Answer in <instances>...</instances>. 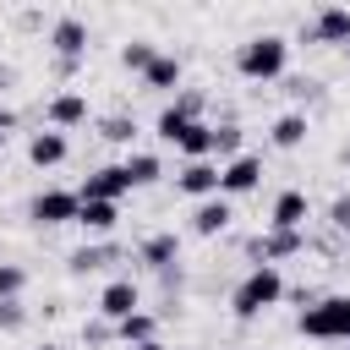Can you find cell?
Segmentation results:
<instances>
[{"label": "cell", "mask_w": 350, "mask_h": 350, "mask_svg": "<svg viewBox=\"0 0 350 350\" xmlns=\"http://www.w3.org/2000/svg\"><path fill=\"white\" fill-rule=\"evenodd\" d=\"M279 301H284V279H279V268H268V262H257V268L235 284V295H230L235 317H257V312H268V306H279Z\"/></svg>", "instance_id": "cell-1"}, {"label": "cell", "mask_w": 350, "mask_h": 350, "mask_svg": "<svg viewBox=\"0 0 350 350\" xmlns=\"http://www.w3.org/2000/svg\"><path fill=\"white\" fill-rule=\"evenodd\" d=\"M284 55H290V44H284L279 33H257V38H246V44H241L235 66H241V77L268 82V77H279V71H284Z\"/></svg>", "instance_id": "cell-2"}, {"label": "cell", "mask_w": 350, "mask_h": 350, "mask_svg": "<svg viewBox=\"0 0 350 350\" xmlns=\"http://www.w3.org/2000/svg\"><path fill=\"white\" fill-rule=\"evenodd\" d=\"M301 334L306 339H345L350 345V295H328L312 312H301Z\"/></svg>", "instance_id": "cell-3"}, {"label": "cell", "mask_w": 350, "mask_h": 350, "mask_svg": "<svg viewBox=\"0 0 350 350\" xmlns=\"http://www.w3.org/2000/svg\"><path fill=\"white\" fill-rule=\"evenodd\" d=\"M131 191V175H126V164H104V170H93L88 180H82V202H115V197H126Z\"/></svg>", "instance_id": "cell-4"}, {"label": "cell", "mask_w": 350, "mask_h": 350, "mask_svg": "<svg viewBox=\"0 0 350 350\" xmlns=\"http://www.w3.org/2000/svg\"><path fill=\"white\" fill-rule=\"evenodd\" d=\"M257 180H262V159H257V153H235V159L219 170V191H230V197L257 191Z\"/></svg>", "instance_id": "cell-5"}, {"label": "cell", "mask_w": 350, "mask_h": 350, "mask_svg": "<svg viewBox=\"0 0 350 350\" xmlns=\"http://www.w3.org/2000/svg\"><path fill=\"white\" fill-rule=\"evenodd\" d=\"M77 208H82L77 191H38L27 213H33L38 224H77Z\"/></svg>", "instance_id": "cell-6"}, {"label": "cell", "mask_w": 350, "mask_h": 350, "mask_svg": "<svg viewBox=\"0 0 350 350\" xmlns=\"http://www.w3.org/2000/svg\"><path fill=\"white\" fill-rule=\"evenodd\" d=\"M49 44H55L60 66H77V60H82V49H88V27H82L77 16H60V22L49 27Z\"/></svg>", "instance_id": "cell-7"}, {"label": "cell", "mask_w": 350, "mask_h": 350, "mask_svg": "<svg viewBox=\"0 0 350 350\" xmlns=\"http://www.w3.org/2000/svg\"><path fill=\"white\" fill-rule=\"evenodd\" d=\"M197 109H202V93H180L170 109H159V137L164 142H180V131L197 120Z\"/></svg>", "instance_id": "cell-8"}, {"label": "cell", "mask_w": 350, "mask_h": 350, "mask_svg": "<svg viewBox=\"0 0 350 350\" xmlns=\"http://www.w3.org/2000/svg\"><path fill=\"white\" fill-rule=\"evenodd\" d=\"M175 191H186V197H213V191H219V164L191 159V164L175 175Z\"/></svg>", "instance_id": "cell-9"}, {"label": "cell", "mask_w": 350, "mask_h": 350, "mask_svg": "<svg viewBox=\"0 0 350 350\" xmlns=\"http://www.w3.org/2000/svg\"><path fill=\"white\" fill-rule=\"evenodd\" d=\"M306 38H317V44H345V38H350V11H345V5H323V11L312 16Z\"/></svg>", "instance_id": "cell-10"}, {"label": "cell", "mask_w": 350, "mask_h": 350, "mask_svg": "<svg viewBox=\"0 0 350 350\" xmlns=\"http://www.w3.org/2000/svg\"><path fill=\"white\" fill-rule=\"evenodd\" d=\"M137 306H142V295H137V284H131V279H115V284H104V295H98V312H104V317H115V323H120V317H131Z\"/></svg>", "instance_id": "cell-11"}, {"label": "cell", "mask_w": 350, "mask_h": 350, "mask_svg": "<svg viewBox=\"0 0 350 350\" xmlns=\"http://www.w3.org/2000/svg\"><path fill=\"white\" fill-rule=\"evenodd\" d=\"M295 252H306V235H301V230H268V235L257 241V257H262L268 268H273L279 257H295Z\"/></svg>", "instance_id": "cell-12"}, {"label": "cell", "mask_w": 350, "mask_h": 350, "mask_svg": "<svg viewBox=\"0 0 350 350\" xmlns=\"http://www.w3.org/2000/svg\"><path fill=\"white\" fill-rule=\"evenodd\" d=\"M44 115H49V131H60V126H82V120H88V98H82V93H55Z\"/></svg>", "instance_id": "cell-13"}, {"label": "cell", "mask_w": 350, "mask_h": 350, "mask_svg": "<svg viewBox=\"0 0 350 350\" xmlns=\"http://www.w3.org/2000/svg\"><path fill=\"white\" fill-rule=\"evenodd\" d=\"M268 224H273V230H301V224H306V191H279Z\"/></svg>", "instance_id": "cell-14"}, {"label": "cell", "mask_w": 350, "mask_h": 350, "mask_svg": "<svg viewBox=\"0 0 350 350\" xmlns=\"http://www.w3.org/2000/svg\"><path fill=\"white\" fill-rule=\"evenodd\" d=\"M27 159H33L38 170L60 164V159H66V137H60V131H33V142H27Z\"/></svg>", "instance_id": "cell-15"}, {"label": "cell", "mask_w": 350, "mask_h": 350, "mask_svg": "<svg viewBox=\"0 0 350 350\" xmlns=\"http://www.w3.org/2000/svg\"><path fill=\"white\" fill-rule=\"evenodd\" d=\"M224 224H230V202H224V197L197 202V213H191V230H197V235H219Z\"/></svg>", "instance_id": "cell-16"}, {"label": "cell", "mask_w": 350, "mask_h": 350, "mask_svg": "<svg viewBox=\"0 0 350 350\" xmlns=\"http://www.w3.org/2000/svg\"><path fill=\"white\" fill-rule=\"evenodd\" d=\"M137 257H142V262H148V268H159V273H164V268H170V262H175V257H180V241H175V235H148V241H142V252H137Z\"/></svg>", "instance_id": "cell-17"}, {"label": "cell", "mask_w": 350, "mask_h": 350, "mask_svg": "<svg viewBox=\"0 0 350 350\" xmlns=\"http://www.w3.org/2000/svg\"><path fill=\"white\" fill-rule=\"evenodd\" d=\"M142 82H148L153 93H170V88H180V60H170V55H153V66L142 71Z\"/></svg>", "instance_id": "cell-18"}, {"label": "cell", "mask_w": 350, "mask_h": 350, "mask_svg": "<svg viewBox=\"0 0 350 350\" xmlns=\"http://www.w3.org/2000/svg\"><path fill=\"white\" fill-rule=\"evenodd\" d=\"M77 224H82L88 235H109V230H115V202H82V208H77Z\"/></svg>", "instance_id": "cell-19"}, {"label": "cell", "mask_w": 350, "mask_h": 350, "mask_svg": "<svg viewBox=\"0 0 350 350\" xmlns=\"http://www.w3.org/2000/svg\"><path fill=\"white\" fill-rule=\"evenodd\" d=\"M186 159H208L213 153V126H202V120H191L186 131H180V142H175Z\"/></svg>", "instance_id": "cell-20"}, {"label": "cell", "mask_w": 350, "mask_h": 350, "mask_svg": "<svg viewBox=\"0 0 350 350\" xmlns=\"http://www.w3.org/2000/svg\"><path fill=\"white\" fill-rule=\"evenodd\" d=\"M273 142H279V148H301V142H306V115H295V109L279 115V120H273Z\"/></svg>", "instance_id": "cell-21"}, {"label": "cell", "mask_w": 350, "mask_h": 350, "mask_svg": "<svg viewBox=\"0 0 350 350\" xmlns=\"http://www.w3.org/2000/svg\"><path fill=\"white\" fill-rule=\"evenodd\" d=\"M126 175H131V186H153L164 175V164H159V153H131L126 159Z\"/></svg>", "instance_id": "cell-22"}, {"label": "cell", "mask_w": 350, "mask_h": 350, "mask_svg": "<svg viewBox=\"0 0 350 350\" xmlns=\"http://www.w3.org/2000/svg\"><path fill=\"white\" fill-rule=\"evenodd\" d=\"M115 339H126V345H148V339H153V317H148V312L120 317V323H115Z\"/></svg>", "instance_id": "cell-23"}, {"label": "cell", "mask_w": 350, "mask_h": 350, "mask_svg": "<svg viewBox=\"0 0 350 350\" xmlns=\"http://www.w3.org/2000/svg\"><path fill=\"white\" fill-rule=\"evenodd\" d=\"M115 252L109 246H82V252H71V273H93V268H104Z\"/></svg>", "instance_id": "cell-24"}, {"label": "cell", "mask_w": 350, "mask_h": 350, "mask_svg": "<svg viewBox=\"0 0 350 350\" xmlns=\"http://www.w3.org/2000/svg\"><path fill=\"white\" fill-rule=\"evenodd\" d=\"M120 60H126L131 71H148V66H153V44H148V38H131V44L120 49Z\"/></svg>", "instance_id": "cell-25"}, {"label": "cell", "mask_w": 350, "mask_h": 350, "mask_svg": "<svg viewBox=\"0 0 350 350\" xmlns=\"http://www.w3.org/2000/svg\"><path fill=\"white\" fill-rule=\"evenodd\" d=\"M213 153H241V126H213Z\"/></svg>", "instance_id": "cell-26"}, {"label": "cell", "mask_w": 350, "mask_h": 350, "mask_svg": "<svg viewBox=\"0 0 350 350\" xmlns=\"http://www.w3.org/2000/svg\"><path fill=\"white\" fill-rule=\"evenodd\" d=\"M27 284V273L22 268H11V262H0V301H16V290Z\"/></svg>", "instance_id": "cell-27"}, {"label": "cell", "mask_w": 350, "mask_h": 350, "mask_svg": "<svg viewBox=\"0 0 350 350\" xmlns=\"http://www.w3.org/2000/svg\"><path fill=\"white\" fill-rule=\"evenodd\" d=\"M131 137H137V120H126V115L104 120V142H131Z\"/></svg>", "instance_id": "cell-28"}, {"label": "cell", "mask_w": 350, "mask_h": 350, "mask_svg": "<svg viewBox=\"0 0 350 350\" xmlns=\"http://www.w3.org/2000/svg\"><path fill=\"white\" fill-rule=\"evenodd\" d=\"M22 323V306L16 301H0V328H16Z\"/></svg>", "instance_id": "cell-29"}, {"label": "cell", "mask_w": 350, "mask_h": 350, "mask_svg": "<svg viewBox=\"0 0 350 350\" xmlns=\"http://www.w3.org/2000/svg\"><path fill=\"white\" fill-rule=\"evenodd\" d=\"M82 339H88V345H109V328H104V323H93V328H82Z\"/></svg>", "instance_id": "cell-30"}, {"label": "cell", "mask_w": 350, "mask_h": 350, "mask_svg": "<svg viewBox=\"0 0 350 350\" xmlns=\"http://www.w3.org/2000/svg\"><path fill=\"white\" fill-rule=\"evenodd\" d=\"M334 224H339V230H350V197H339V202H334Z\"/></svg>", "instance_id": "cell-31"}, {"label": "cell", "mask_w": 350, "mask_h": 350, "mask_svg": "<svg viewBox=\"0 0 350 350\" xmlns=\"http://www.w3.org/2000/svg\"><path fill=\"white\" fill-rule=\"evenodd\" d=\"M11 126H16V115H11V109H0V142L11 137Z\"/></svg>", "instance_id": "cell-32"}, {"label": "cell", "mask_w": 350, "mask_h": 350, "mask_svg": "<svg viewBox=\"0 0 350 350\" xmlns=\"http://www.w3.org/2000/svg\"><path fill=\"white\" fill-rule=\"evenodd\" d=\"M137 350H170V345H159V339H148V345H137Z\"/></svg>", "instance_id": "cell-33"}, {"label": "cell", "mask_w": 350, "mask_h": 350, "mask_svg": "<svg viewBox=\"0 0 350 350\" xmlns=\"http://www.w3.org/2000/svg\"><path fill=\"white\" fill-rule=\"evenodd\" d=\"M5 82H11V71H5V66H0V88H5Z\"/></svg>", "instance_id": "cell-34"}, {"label": "cell", "mask_w": 350, "mask_h": 350, "mask_svg": "<svg viewBox=\"0 0 350 350\" xmlns=\"http://www.w3.org/2000/svg\"><path fill=\"white\" fill-rule=\"evenodd\" d=\"M345 55H350V38H345Z\"/></svg>", "instance_id": "cell-35"}, {"label": "cell", "mask_w": 350, "mask_h": 350, "mask_svg": "<svg viewBox=\"0 0 350 350\" xmlns=\"http://www.w3.org/2000/svg\"><path fill=\"white\" fill-rule=\"evenodd\" d=\"M44 350H55V345H44Z\"/></svg>", "instance_id": "cell-36"}]
</instances>
